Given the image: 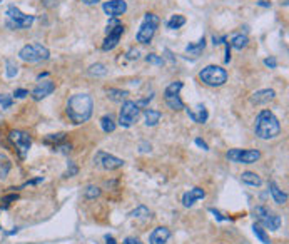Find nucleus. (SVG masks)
Segmentation results:
<instances>
[{"instance_id": "49530a36", "label": "nucleus", "mask_w": 289, "mask_h": 244, "mask_svg": "<svg viewBox=\"0 0 289 244\" xmlns=\"http://www.w3.org/2000/svg\"><path fill=\"white\" fill-rule=\"evenodd\" d=\"M57 2H59V0H42V3L45 7H55Z\"/></svg>"}, {"instance_id": "b1692460", "label": "nucleus", "mask_w": 289, "mask_h": 244, "mask_svg": "<svg viewBox=\"0 0 289 244\" xmlns=\"http://www.w3.org/2000/svg\"><path fill=\"white\" fill-rule=\"evenodd\" d=\"M12 169V162L5 154L0 152V179H5Z\"/></svg>"}, {"instance_id": "c9c22d12", "label": "nucleus", "mask_w": 289, "mask_h": 244, "mask_svg": "<svg viewBox=\"0 0 289 244\" xmlns=\"http://www.w3.org/2000/svg\"><path fill=\"white\" fill-rule=\"evenodd\" d=\"M12 104H14V99H12L10 96H7V94H0V105H2V109H8Z\"/></svg>"}, {"instance_id": "c85d7f7f", "label": "nucleus", "mask_w": 289, "mask_h": 244, "mask_svg": "<svg viewBox=\"0 0 289 244\" xmlns=\"http://www.w3.org/2000/svg\"><path fill=\"white\" fill-rule=\"evenodd\" d=\"M252 231H254V234H256V238L259 239V241H261L262 244H271L269 236H268V234H266V231L262 229V226H259V224H254V226H252Z\"/></svg>"}, {"instance_id": "a18cd8bd", "label": "nucleus", "mask_w": 289, "mask_h": 244, "mask_svg": "<svg viewBox=\"0 0 289 244\" xmlns=\"http://www.w3.org/2000/svg\"><path fill=\"white\" fill-rule=\"evenodd\" d=\"M196 146H199V147H203V150H209V146L206 144L203 139H199V137H198V139H196Z\"/></svg>"}, {"instance_id": "aec40b11", "label": "nucleus", "mask_w": 289, "mask_h": 244, "mask_svg": "<svg viewBox=\"0 0 289 244\" xmlns=\"http://www.w3.org/2000/svg\"><path fill=\"white\" fill-rule=\"evenodd\" d=\"M269 193H271V196H273L276 204H286L288 202V194L283 193L274 181H269Z\"/></svg>"}, {"instance_id": "8fccbe9b", "label": "nucleus", "mask_w": 289, "mask_h": 244, "mask_svg": "<svg viewBox=\"0 0 289 244\" xmlns=\"http://www.w3.org/2000/svg\"><path fill=\"white\" fill-rule=\"evenodd\" d=\"M107 244H116V241H114V238H107Z\"/></svg>"}, {"instance_id": "4468645a", "label": "nucleus", "mask_w": 289, "mask_h": 244, "mask_svg": "<svg viewBox=\"0 0 289 244\" xmlns=\"http://www.w3.org/2000/svg\"><path fill=\"white\" fill-rule=\"evenodd\" d=\"M102 8L111 19H117V17H121L122 14H125L127 3H125V0H109V2L104 3Z\"/></svg>"}, {"instance_id": "6ab92c4d", "label": "nucleus", "mask_w": 289, "mask_h": 244, "mask_svg": "<svg viewBox=\"0 0 289 244\" xmlns=\"http://www.w3.org/2000/svg\"><path fill=\"white\" fill-rule=\"evenodd\" d=\"M170 239V231L167 228H156L149 236V243L151 244H167V241Z\"/></svg>"}, {"instance_id": "2f4dec72", "label": "nucleus", "mask_w": 289, "mask_h": 244, "mask_svg": "<svg viewBox=\"0 0 289 244\" xmlns=\"http://www.w3.org/2000/svg\"><path fill=\"white\" fill-rule=\"evenodd\" d=\"M5 74H7V77L8 79H14L17 74H19V65L15 64L14 60H7L5 62Z\"/></svg>"}, {"instance_id": "f03ea898", "label": "nucleus", "mask_w": 289, "mask_h": 244, "mask_svg": "<svg viewBox=\"0 0 289 244\" xmlns=\"http://www.w3.org/2000/svg\"><path fill=\"white\" fill-rule=\"evenodd\" d=\"M254 132L259 139H274L281 134V124L271 110H261L254 122Z\"/></svg>"}, {"instance_id": "72a5a7b5", "label": "nucleus", "mask_w": 289, "mask_h": 244, "mask_svg": "<svg viewBox=\"0 0 289 244\" xmlns=\"http://www.w3.org/2000/svg\"><path fill=\"white\" fill-rule=\"evenodd\" d=\"M146 62L151 65H164V59L161 55H156V54H149L146 57Z\"/></svg>"}, {"instance_id": "393cba45", "label": "nucleus", "mask_w": 289, "mask_h": 244, "mask_svg": "<svg viewBox=\"0 0 289 244\" xmlns=\"http://www.w3.org/2000/svg\"><path fill=\"white\" fill-rule=\"evenodd\" d=\"M248 44H249L248 35H243V34H238V35H234V37L231 39V47L238 49V50H243V49H246Z\"/></svg>"}, {"instance_id": "473e14b6", "label": "nucleus", "mask_w": 289, "mask_h": 244, "mask_svg": "<svg viewBox=\"0 0 289 244\" xmlns=\"http://www.w3.org/2000/svg\"><path fill=\"white\" fill-rule=\"evenodd\" d=\"M130 216L132 217H151V211H149L146 206H139L137 209H134L132 212H130Z\"/></svg>"}, {"instance_id": "6e6552de", "label": "nucleus", "mask_w": 289, "mask_h": 244, "mask_svg": "<svg viewBox=\"0 0 289 244\" xmlns=\"http://www.w3.org/2000/svg\"><path fill=\"white\" fill-rule=\"evenodd\" d=\"M122 34H124V25L117 19L109 20L106 27V39H104V44H102V50H112L121 42Z\"/></svg>"}, {"instance_id": "c03bdc74", "label": "nucleus", "mask_w": 289, "mask_h": 244, "mask_svg": "<svg viewBox=\"0 0 289 244\" xmlns=\"http://www.w3.org/2000/svg\"><path fill=\"white\" fill-rule=\"evenodd\" d=\"M139 150H141V152H149V150H151V144H149V143H141V144H139Z\"/></svg>"}, {"instance_id": "e433bc0d", "label": "nucleus", "mask_w": 289, "mask_h": 244, "mask_svg": "<svg viewBox=\"0 0 289 244\" xmlns=\"http://www.w3.org/2000/svg\"><path fill=\"white\" fill-rule=\"evenodd\" d=\"M69 166H71V167L67 169V172L64 174V177H72V176H76V174H77V166H76V164H74V162H69Z\"/></svg>"}, {"instance_id": "4c0bfd02", "label": "nucleus", "mask_w": 289, "mask_h": 244, "mask_svg": "<svg viewBox=\"0 0 289 244\" xmlns=\"http://www.w3.org/2000/svg\"><path fill=\"white\" fill-rule=\"evenodd\" d=\"M264 64L268 65L269 69H276V67H278V62H276L274 57H268V59L264 60Z\"/></svg>"}, {"instance_id": "5701e85b", "label": "nucleus", "mask_w": 289, "mask_h": 244, "mask_svg": "<svg viewBox=\"0 0 289 244\" xmlns=\"http://www.w3.org/2000/svg\"><path fill=\"white\" fill-rule=\"evenodd\" d=\"M204 47H206V39L204 37H201L198 42H194V44H189V46L186 47V52L189 55H194V57H198L201 52L204 50Z\"/></svg>"}, {"instance_id": "bb28decb", "label": "nucleus", "mask_w": 289, "mask_h": 244, "mask_svg": "<svg viewBox=\"0 0 289 244\" xmlns=\"http://www.w3.org/2000/svg\"><path fill=\"white\" fill-rule=\"evenodd\" d=\"M127 96H129V92L127 91H121V89H109L107 91V97L114 102H122L127 99Z\"/></svg>"}, {"instance_id": "ddd939ff", "label": "nucleus", "mask_w": 289, "mask_h": 244, "mask_svg": "<svg viewBox=\"0 0 289 244\" xmlns=\"http://www.w3.org/2000/svg\"><path fill=\"white\" fill-rule=\"evenodd\" d=\"M8 139L12 141V144L15 146V149L19 150L20 157H25V154L29 152L30 146H32V139H30V136L27 132L24 131H10V134H8Z\"/></svg>"}, {"instance_id": "f3484780", "label": "nucleus", "mask_w": 289, "mask_h": 244, "mask_svg": "<svg viewBox=\"0 0 289 244\" xmlns=\"http://www.w3.org/2000/svg\"><path fill=\"white\" fill-rule=\"evenodd\" d=\"M186 112H187V115H189L191 121L196 122V124H204L209 117V112H207V109H206L204 104H198L196 105V109H186Z\"/></svg>"}, {"instance_id": "423d86ee", "label": "nucleus", "mask_w": 289, "mask_h": 244, "mask_svg": "<svg viewBox=\"0 0 289 244\" xmlns=\"http://www.w3.org/2000/svg\"><path fill=\"white\" fill-rule=\"evenodd\" d=\"M161 24V19L157 17L156 14H146L144 15V20L141 24V27L137 30V35H135V39H137V42L141 44H149L154 39L156 35V30L159 27Z\"/></svg>"}, {"instance_id": "0eeeda50", "label": "nucleus", "mask_w": 289, "mask_h": 244, "mask_svg": "<svg viewBox=\"0 0 289 244\" xmlns=\"http://www.w3.org/2000/svg\"><path fill=\"white\" fill-rule=\"evenodd\" d=\"M254 217H256L259 226H264V228H268L269 231H278L281 228V223H283L281 216L274 214L273 211H269L268 207H264V206L254 207Z\"/></svg>"}, {"instance_id": "de8ad7c7", "label": "nucleus", "mask_w": 289, "mask_h": 244, "mask_svg": "<svg viewBox=\"0 0 289 244\" xmlns=\"http://www.w3.org/2000/svg\"><path fill=\"white\" fill-rule=\"evenodd\" d=\"M100 0H82V3H85V5H95V3H99Z\"/></svg>"}, {"instance_id": "cd10ccee", "label": "nucleus", "mask_w": 289, "mask_h": 244, "mask_svg": "<svg viewBox=\"0 0 289 244\" xmlns=\"http://www.w3.org/2000/svg\"><path fill=\"white\" fill-rule=\"evenodd\" d=\"M184 24H186V17L176 14V15H172V17L169 19V22H167V29H169V30H177V29H181Z\"/></svg>"}, {"instance_id": "f257e3e1", "label": "nucleus", "mask_w": 289, "mask_h": 244, "mask_svg": "<svg viewBox=\"0 0 289 244\" xmlns=\"http://www.w3.org/2000/svg\"><path fill=\"white\" fill-rule=\"evenodd\" d=\"M94 110V100L89 94H74L67 100L65 114L74 124H84L90 119Z\"/></svg>"}, {"instance_id": "9d476101", "label": "nucleus", "mask_w": 289, "mask_h": 244, "mask_svg": "<svg viewBox=\"0 0 289 244\" xmlns=\"http://www.w3.org/2000/svg\"><path fill=\"white\" fill-rule=\"evenodd\" d=\"M141 117V107H139L135 102L132 100H125L122 104V109L119 112V124L122 127H130Z\"/></svg>"}, {"instance_id": "f8f14e48", "label": "nucleus", "mask_w": 289, "mask_h": 244, "mask_svg": "<svg viewBox=\"0 0 289 244\" xmlns=\"http://www.w3.org/2000/svg\"><path fill=\"white\" fill-rule=\"evenodd\" d=\"M94 164L95 166H99L100 169L116 171V169H119V167L124 166V159H119V157L112 156V154H107V152H104V150H99V152L95 154V157H94Z\"/></svg>"}, {"instance_id": "a878e982", "label": "nucleus", "mask_w": 289, "mask_h": 244, "mask_svg": "<svg viewBox=\"0 0 289 244\" xmlns=\"http://www.w3.org/2000/svg\"><path fill=\"white\" fill-rule=\"evenodd\" d=\"M100 127H102L104 132H114L117 127L116 121H114V117L111 114L109 115H104V117H100Z\"/></svg>"}, {"instance_id": "4be33fe9", "label": "nucleus", "mask_w": 289, "mask_h": 244, "mask_svg": "<svg viewBox=\"0 0 289 244\" xmlns=\"http://www.w3.org/2000/svg\"><path fill=\"white\" fill-rule=\"evenodd\" d=\"M144 119H146L147 127H154L161 121V112L159 110H154V109H147L146 114H144Z\"/></svg>"}, {"instance_id": "39448f33", "label": "nucleus", "mask_w": 289, "mask_h": 244, "mask_svg": "<svg viewBox=\"0 0 289 244\" xmlns=\"http://www.w3.org/2000/svg\"><path fill=\"white\" fill-rule=\"evenodd\" d=\"M199 79L209 87H221L227 81V72L226 69L219 67V65H207L199 72Z\"/></svg>"}, {"instance_id": "a19ab883", "label": "nucleus", "mask_w": 289, "mask_h": 244, "mask_svg": "<svg viewBox=\"0 0 289 244\" xmlns=\"http://www.w3.org/2000/svg\"><path fill=\"white\" fill-rule=\"evenodd\" d=\"M15 199H19V196H17V194H10V196H7V197H2V202L5 204H10V202H14Z\"/></svg>"}, {"instance_id": "f704fd0d", "label": "nucleus", "mask_w": 289, "mask_h": 244, "mask_svg": "<svg viewBox=\"0 0 289 244\" xmlns=\"http://www.w3.org/2000/svg\"><path fill=\"white\" fill-rule=\"evenodd\" d=\"M84 196H85L87 199H95V197H99V196H100V189H99V188H95V186H89V188L85 189Z\"/></svg>"}, {"instance_id": "2eb2a0df", "label": "nucleus", "mask_w": 289, "mask_h": 244, "mask_svg": "<svg viewBox=\"0 0 289 244\" xmlns=\"http://www.w3.org/2000/svg\"><path fill=\"white\" fill-rule=\"evenodd\" d=\"M54 91H55V82L49 81V79H47V81H39V84L32 91V99L42 100V99H45L47 96H50Z\"/></svg>"}, {"instance_id": "412c9836", "label": "nucleus", "mask_w": 289, "mask_h": 244, "mask_svg": "<svg viewBox=\"0 0 289 244\" xmlns=\"http://www.w3.org/2000/svg\"><path fill=\"white\" fill-rule=\"evenodd\" d=\"M241 181H243L244 184L248 186H254V188H259V186L262 184V179L259 176L256 174V172H251V171H246L241 174Z\"/></svg>"}, {"instance_id": "58836bf2", "label": "nucleus", "mask_w": 289, "mask_h": 244, "mask_svg": "<svg viewBox=\"0 0 289 244\" xmlns=\"http://www.w3.org/2000/svg\"><path fill=\"white\" fill-rule=\"evenodd\" d=\"M14 96L17 97V99H24L25 96H29V92L25 91V89H17V91L14 92Z\"/></svg>"}, {"instance_id": "1a4fd4ad", "label": "nucleus", "mask_w": 289, "mask_h": 244, "mask_svg": "<svg viewBox=\"0 0 289 244\" xmlns=\"http://www.w3.org/2000/svg\"><path fill=\"white\" fill-rule=\"evenodd\" d=\"M226 159L234 164H254L261 159V152L257 149H231L227 150Z\"/></svg>"}, {"instance_id": "9b49d317", "label": "nucleus", "mask_w": 289, "mask_h": 244, "mask_svg": "<svg viewBox=\"0 0 289 244\" xmlns=\"http://www.w3.org/2000/svg\"><path fill=\"white\" fill-rule=\"evenodd\" d=\"M182 86H184V84L181 81H176V82L169 84V86L165 87L164 100H165V104H167V107L170 110H182V109H186V107H184V102L181 99V96H179V92H181Z\"/></svg>"}, {"instance_id": "20e7f679", "label": "nucleus", "mask_w": 289, "mask_h": 244, "mask_svg": "<svg viewBox=\"0 0 289 244\" xmlns=\"http://www.w3.org/2000/svg\"><path fill=\"white\" fill-rule=\"evenodd\" d=\"M19 57L24 62H29V64H37V62L49 59L50 52L45 46L34 42V44H27V46L22 47L20 52H19Z\"/></svg>"}, {"instance_id": "a211bd4d", "label": "nucleus", "mask_w": 289, "mask_h": 244, "mask_svg": "<svg viewBox=\"0 0 289 244\" xmlns=\"http://www.w3.org/2000/svg\"><path fill=\"white\" fill-rule=\"evenodd\" d=\"M276 97V92L273 89H262V91L254 92L251 96V102L254 105H262V104H268L269 100H273Z\"/></svg>"}, {"instance_id": "dca6fc26", "label": "nucleus", "mask_w": 289, "mask_h": 244, "mask_svg": "<svg viewBox=\"0 0 289 244\" xmlns=\"http://www.w3.org/2000/svg\"><path fill=\"white\" fill-rule=\"evenodd\" d=\"M204 197H206V191L203 188H192L182 196V204L186 207H192L196 204V201L204 199Z\"/></svg>"}, {"instance_id": "7ed1b4c3", "label": "nucleus", "mask_w": 289, "mask_h": 244, "mask_svg": "<svg viewBox=\"0 0 289 244\" xmlns=\"http://www.w3.org/2000/svg\"><path fill=\"white\" fill-rule=\"evenodd\" d=\"M5 15H7V27H10L14 30L29 29L30 25L34 24V20H36L34 15L24 14V12H22L20 8H17L15 5H8Z\"/></svg>"}, {"instance_id": "09e8293b", "label": "nucleus", "mask_w": 289, "mask_h": 244, "mask_svg": "<svg viewBox=\"0 0 289 244\" xmlns=\"http://www.w3.org/2000/svg\"><path fill=\"white\" fill-rule=\"evenodd\" d=\"M231 60V54H229V44H226V62Z\"/></svg>"}, {"instance_id": "7c9ffc66", "label": "nucleus", "mask_w": 289, "mask_h": 244, "mask_svg": "<svg viewBox=\"0 0 289 244\" xmlns=\"http://www.w3.org/2000/svg\"><path fill=\"white\" fill-rule=\"evenodd\" d=\"M89 74L94 75V77H102V75L107 74V69H106V65L104 64H94V65H90L89 67Z\"/></svg>"}, {"instance_id": "79ce46f5", "label": "nucleus", "mask_w": 289, "mask_h": 244, "mask_svg": "<svg viewBox=\"0 0 289 244\" xmlns=\"http://www.w3.org/2000/svg\"><path fill=\"white\" fill-rule=\"evenodd\" d=\"M122 244H144V243L141 241V239H137V238H125Z\"/></svg>"}, {"instance_id": "ea45409f", "label": "nucleus", "mask_w": 289, "mask_h": 244, "mask_svg": "<svg viewBox=\"0 0 289 244\" xmlns=\"http://www.w3.org/2000/svg\"><path fill=\"white\" fill-rule=\"evenodd\" d=\"M127 59H130V60H132V59H137V57H139V50H137V49H130V50L129 52H127Z\"/></svg>"}, {"instance_id": "c756f323", "label": "nucleus", "mask_w": 289, "mask_h": 244, "mask_svg": "<svg viewBox=\"0 0 289 244\" xmlns=\"http://www.w3.org/2000/svg\"><path fill=\"white\" fill-rule=\"evenodd\" d=\"M65 141V134L64 132H59V134H50V136H47L45 137V141H43V143L45 144H54V149L57 147V146H59L60 143H64Z\"/></svg>"}, {"instance_id": "37998d69", "label": "nucleus", "mask_w": 289, "mask_h": 244, "mask_svg": "<svg viewBox=\"0 0 289 244\" xmlns=\"http://www.w3.org/2000/svg\"><path fill=\"white\" fill-rule=\"evenodd\" d=\"M209 211H211V212H212V214H214V216H216L219 221H229V217H224V216H222V214H221V212H219V211H216V209H214V207H211V209H209Z\"/></svg>"}]
</instances>
